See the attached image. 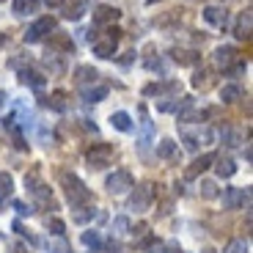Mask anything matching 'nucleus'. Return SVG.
<instances>
[{
  "mask_svg": "<svg viewBox=\"0 0 253 253\" xmlns=\"http://www.w3.org/2000/svg\"><path fill=\"white\" fill-rule=\"evenodd\" d=\"M50 44L58 47L61 52H72V50H75V42H72V39H66V36H50Z\"/></svg>",
  "mask_w": 253,
  "mask_h": 253,
  "instance_id": "cd10ccee",
  "label": "nucleus"
},
{
  "mask_svg": "<svg viewBox=\"0 0 253 253\" xmlns=\"http://www.w3.org/2000/svg\"><path fill=\"white\" fill-rule=\"evenodd\" d=\"M193 85H196V88H207V85H209V75H207V72H196V77H193Z\"/></svg>",
  "mask_w": 253,
  "mask_h": 253,
  "instance_id": "c9c22d12",
  "label": "nucleus"
},
{
  "mask_svg": "<svg viewBox=\"0 0 253 253\" xmlns=\"http://www.w3.org/2000/svg\"><path fill=\"white\" fill-rule=\"evenodd\" d=\"M240 207H251V193L240 187H228L223 193V209H240Z\"/></svg>",
  "mask_w": 253,
  "mask_h": 253,
  "instance_id": "39448f33",
  "label": "nucleus"
},
{
  "mask_svg": "<svg viewBox=\"0 0 253 253\" xmlns=\"http://www.w3.org/2000/svg\"><path fill=\"white\" fill-rule=\"evenodd\" d=\"M152 253H182V251H179L176 242H157V245L152 248Z\"/></svg>",
  "mask_w": 253,
  "mask_h": 253,
  "instance_id": "473e14b6",
  "label": "nucleus"
},
{
  "mask_svg": "<svg viewBox=\"0 0 253 253\" xmlns=\"http://www.w3.org/2000/svg\"><path fill=\"white\" fill-rule=\"evenodd\" d=\"M105 187H108V193H113V196H121V193H126V190L135 187L132 173L129 171H113L108 176V182H105Z\"/></svg>",
  "mask_w": 253,
  "mask_h": 253,
  "instance_id": "7ed1b4c3",
  "label": "nucleus"
},
{
  "mask_svg": "<svg viewBox=\"0 0 253 253\" xmlns=\"http://www.w3.org/2000/svg\"><path fill=\"white\" fill-rule=\"evenodd\" d=\"M11 193H14V179H11V173L0 171V204L8 201V198H11Z\"/></svg>",
  "mask_w": 253,
  "mask_h": 253,
  "instance_id": "6ab92c4d",
  "label": "nucleus"
},
{
  "mask_svg": "<svg viewBox=\"0 0 253 253\" xmlns=\"http://www.w3.org/2000/svg\"><path fill=\"white\" fill-rule=\"evenodd\" d=\"M173 61L182 63V66H190V63L198 61V52H193V50H173Z\"/></svg>",
  "mask_w": 253,
  "mask_h": 253,
  "instance_id": "b1692460",
  "label": "nucleus"
},
{
  "mask_svg": "<svg viewBox=\"0 0 253 253\" xmlns=\"http://www.w3.org/2000/svg\"><path fill=\"white\" fill-rule=\"evenodd\" d=\"M110 124H113L119 132H129V129H132V119H129V113H124V110L110 116Z\"/></svg>",
  "mask_w": 253,
  "mask_h": 253,
  "instance_id": "a211bd4d",
  "label": "nucleus"
},
{
  "mask_svg": "<svg viewBox=\"0 0 253 253\" xmlns=\"http://www.w3.org/2000/svg\"><path fill=\"white\" fill-rule=\"evenodd\" d=\"M146 66H149V69H152V72H160V75H163V72H165L163 61H146Z\"/></svg>",
  "mask_w": 253,
  "mask_h": 253,
  "instance_id": "ea45409f",
  "label": "nucleus"
},
{
  "mask_svg": "<svg viewBox=\"0 0 253 253\" xmlns=\"http://www.w3.org/2000/svg\"><path fill=\"white\" fill-rule=\"evenodd\" d=\"M237 36H240V39L251 36V8H248L245 14H240V22H237Z\"/></svg>",
  "mask_w": 253,
  "mask_h": 253,
  "instance_id": "393cba45",
  "label": "nucleus"
},
{
  "mask_svg": "<svg viewBox=\"0 0 253 253\" xmlns=\"http://www.w3.org/2000/svg\"><path fill=\"white\" fill-rule=\"evenodd\" d=\"M83 245L99 251V248H102V240H99V234H96V231H83Z\"/></svg>",
  "mask_w": 253,
  "mask_h": 253,
  "instance_id": "c85d7f7f",
  "label": "nucleus"
},
{
  "mask_svg": "<svg viewBox=\"0 0 253 253\" xmlns=\"http://www.w3.org/2000/svg\"><path fill=\"white\" fill-rule=\"evenodd\" d=\"M0 3H3V0H0Z\"/></svg>",
  "mask_w": 253,
  "mask_h": 253,
  "instance_id": "c03bdc74",
  "label": "nucleus"
},
{
  "mask_svg": "<svg viewBox=\"0 0 253 253\" xmlns=\"http://www.w3.org/2000/svg\"><path fill=\"white\" fill-rule=\"evenodd\" d=\"M91 47H94V55L96 58H113L116 50H119V39L113 36H94V42H91Z\"/></svg>",
  "mask_w": 253,
  "mask_h": 253,
  "instance_id": "0eeeda50",
  "label": "nucleus"
},
{
  "mask_svg": "<svg viewBox=\"0 0 253 253\" xmlns=\"http://www.w3.org/2000/svg\"><path fill=\"white\" fill-rule=\"evenodd\" d=\"M39 8H42L39 0H14V14L17 17H28V14L39 11Z\"/></svg>",
  "mask_w": 253,
  "mask_h": 253,
  "instance_id": "f3484780",
  "label": "nucleus"
},
{
  "mask_svg": "<svg viewBox=\"0 0 253 253\" xmlns=\"http://www.w3.org/2000/svg\"><path fill=\"white\" fill-rule=\"evenodd\" d=\"M234 61H237V47L223 44V47H217V50H215V63H217V66L228 69V66H231Z\"/></svg>",
  "mask_w": 253,
  "mask_h": 253,
  "instance_id": "6e6552de",
  "label": "nucleus"
},
{
  "mask_svg": "<svg viewBox=\"0 0 253 253\" xmlns=\"http://www.w3.org/2000/svg\"><path fill=\"white\" fill-rule=\"evenodd\" d=\"M52 31H55V19H52V17H42V19H36V22L25 31V42H28V44L42 42L44 33H52Z\"/></svg>",
  "mask_w": 253,
  "mask_h": 253,
  "instance_id": "20e7f679",
  "label": "nucleus"
},
{
  "mask_svg": "<svg viewBox=\"0 0 253 253\" xmlns=\"http://www.w3.org/2000/svg\"><path fill=\"white\" fill-rule=\"evenodd\" d=\"M215 160H217L215 154H201V157H198L196 163H193V168H187V179H196L198 173H204V171L209 168V165L215 163Z\"/></svg>",
  "mask_w": 253,
  "mask_h": 253,
  "instance_id": "9b49d317",
  "label": "nucleus"
},
{
  "mask_svg": "<svg viewBox=\"0 0 253 253\" xmlns=\"http://www.w3.org/2000/svg\"><path fill=\"white\" fill-rule=\"evenodd\" d=\"M240 96H242V88H240V85H223V88H220V99L226 102V105L237 102Z\"/></svg>",
  "mask_w": 253,
  "mask_h": 253,
  "instance_id": "5701e85b",
  "label": "nucleus"
},
{
  "mask_svg": "<svg viewBox=\"0 0 253 253\" xmlns=\"http://www.w3.org/2000/svg\"><path fill=\"white\" fill-rule=\"evenodd\" d=\"M110 157H113V146H94L85 152L88 168H105V165H110Z\"/></svg>",
  "mask_w": 253,
  "mask_h": 253,
  "instance_id": "423d86ee",
  "label": "nucleus"
},
{
  "mask_svg": "<svg viewBox=\"0 0 253 253\" xmlns=\"http://www.w3.org/2000/svg\"><path fill=\"white\" fill-rule=\"evenodd\" d=\"M201 196H204V198H215V196H217L215 182H201Z\"/></svg>",
  "mask_w": 253,
  "mask_h": 253,
  "instance_id": "e433bc0d",
  "label": "nucleus"
},
{
  "mask_svg": "<svg viewBox=\"0 0 253 253\" xmlns=\"http://www.w3.org/2000/svg\"><path fill=\"white\" fill-rule=\"evenodd\" d=\"M14 209H17L19 215H31V212H33V209L28 207V204H22V201H14Z\"/></svg>",
  "mask_w": 253,
  "mask_h": 253,
  "instance_id": "58836bf2",
  "label": "nucleus"
},
{
  "mask_svg": "<svg viewBox=\"0 0 253 253\" xmlns=\"http://www.w3.org/2000/svg\"><path fill=\"white\" fill-rule=\"evenodd\" d=\"M108 96V85H94V88H83V102H102Z\"/></svg>",
  "mask_w": 253,
  "mask_h": 253,
  "instance_id": "aec40b11",
  "label": "nucleus"
},
{
  "mask_svg": "<svg viewBox=\"0 0 253 253\" xmlns=\"http://www.w3.org/2000/svg\"><path fill=\"white\" fill-rule=\"evenodd\" d=\"M173 154H176V143H173L171 138H163V140L157 143V157H160V160H171Z\"/></svg>",
  "mask_w": 253,
  "mask_h": 253,
  "instance_id": "4be33fe9",
  "label": "nucleus"
},
{
  "mask_svg": "<svg viewBox=\"0 0 253 253\" xmlns=\"http://www.w3.org/2000/svg\"><path fill=\"white\" fill-rule=\"evenodd\" d=\"M19 80L25 83V85H31V88H42V85H44V75H39L36 69H22L19 72Z\"/></svg>",
  "mask_w": 253,
  "mask_h": 253,
  "instance_id": "2eb2a0df",
  "label": "nucleus"
},
{
  "mask_svg": "<svg viewBox=\"0 0 253 253\" xmlns=\"http://www.w3.org/2000/svg\"><path fill=\"white\" fill-rule=\"evenodd\" d=\"M182 143L187 152H198V140L193 138V132H182Z\"/></svg>",
  "mask_w": 253,
  "mask_h": 253,
  "instance_id": "72a5a7b5",
  "label": "nucleus"
},
{
  "mask_svg": "<svg viewBox=\"0 0 253 253\" xmlns=\"http://www.w3.org/2000/svg\"><path fill=\"white\" fill-rule=\"evenodd\" d=\"M245 72V63H237L234 69H228V77H237V75H242Z\"/></svg>",
  "mask_w": 253,
  "mask_h": 253,
  "instance_id": "a19ab883",
  "label": "nucleus"
},
{
  "mask_svg": "<svg viewBox=\"0 0 253 253\" xmlns=\"http://www.w3.org/2000/svg\"><path fill=\"white\" fill-rule=\"evenodd\" d=\"M6 44V33H0V47Z\"/></svg>",
  "mask_w": 253,
  "mask_h": 253,
  "instance_id": "79ce46f5",
  "label": "nucleus"
},
{
  "mask_svg": "<svg viewBox=\"0 0 253 253\" xmlns=\"http://www.w3.org/2000/svg\"><path fill=\"white\" fill-rule=\"evenodd\" d=\"M47 228H50L55 237H63V231H66V223H63L61 217H50V220H47Z\"/></svg>",
  "mask_w": 253,
  "mask_h": 253,
  "instance_id": "2f4dec72",
  "label": "nucleus"
},
{
  "mask_svg": "<svg viewBox=\"0 0 253 253\" xmlns=\"http://www.w3.org/2000/svg\"><path fill=\"white\" fill-rule=\"evenodd\" d=\"M94 217H96V209L88 207V204H85V207H77L75 212H72V220L75 223H88V220H94Z\"/></svg>",
  "mask_w": 253,
  "mask_h": 253,
  "instance_id": "412c9836",
  "label": "nucleus"
},
{
  "mask_svg": "<svg viewBox=\"0 0 253 253\" xmlns=\"http://www.w3.org/2000/svg\"><path fill=\"white\" fill-rule=\"evenodd\" d=\"M110 231H113V234H129V217H113V223H110Z\"/></svg>",
  "mask_w": 253,
  "mask_h": 253,
  "instance_id": "bb28decb",
  "label": "nucleus"
},
{
  "mask_svg": "<svg viewBox=\"0 0 253 253\" xmlns=\"http://www.w3.org/2000/svg\"><path fill=\"white\" fill-rule=\"evenodd\" d=\"M63 193H66V201H69L75 209L91 204V190L85 187L83 179L75 176V173H63Z\"/></svg>",
  "mask_w": 253,
  "mask_h": 253,
  "instance_id": "f257e3e1",
  "label": "nucleus"
},
{
  "mask_svg": "<svg viewBox=\"0 0 253 253\" xmlns=\"http://www.w3.org/2000/svg\"><path fill=\"white\" fill-rule=\"evenodd\" d=\"M223 253H251V248H248V242L245 240H231L226 245V251Z\"/></svg>",
  "mask_w": 253,
  "mask_h": 253,
  "instance_id": "c756f323",
  "label": "nucleus"
},
{
  "mask_svg": "<svg viewBox=\"0 0 253 253\" xmlns=\"http://www.w3.org/2000/svg\"><path fill=\"white\" fill-rule=\"evenodd\" d=\"M193 138H196L198 143H212V140H215V132H212L209 126H201V129H196V132H193Z\"/></svg>",
  "mask_w": 253,
  "mask_h": 253,
  "instance_id": "7c9ffc66",
  "label": "nucleus"
},
{
  "mask_svg": "<svg viewBox=\"0 0 253 253\" xmlns=\"http://www.w3.org/2000/svg\"><path fill=\"white\" fill-rule=\"evenodd\" d=\"M14 231H17V234H22V237H25L28 242H31V245H39V240H36V237L31 234V231H28V228H22V223H19V220L14 223Z\"/></svg>",
  "mask_w": 253,
  "mask_h": 253,
  "instance_id": "f704fd0d",
  "label": "nucleus"
},
{
  "mask_svg": "<svg viewBox=\"0 0 253 253\" xmlns=\"http://www.w3.org/2000/svg\"><path fill=\"white\" fill-rule=\"evenodd\" d=\"M50 251H52V253H69V245H66L63 240H58V242H52Z\"/></svg>",
  "mask_w": 253,
  "mask_h": 253,
  "instance_id": "4c0bfd02",
  "label": "nucleus"
},
{
  "mask_svg": "<svg viewBox=\"0 0 253 253\" xmlns=\"http://www.w3.org/2000/svg\"><path fill=\"white\" fill-rule=\"evenodd\" d=\"M152 201H154V187L152 184H138V187L132 190V196H129V209L146 212V209L152 207Z\"/></svg>",
  "mask_w": 253,
  "mask_h": 253,
  "instance_id": "f03ea898",
  "label": "nucleus"
},
{
  "mask_svg": "<svg viewBox=\"0 0 253 253\" xmlns=\"http://www.w3.org/2000/svg\"><path fill=\"white\" fill-rule=\"evenodd\" d=\"M6 99H8V96L3 94V91H0V105H3V102H6Z\"/></svg>",
  "mask_w": 253,
  "mask_h": 253,
  "instance_id": "37998d69",
  "label": "nucleus"
},
{
  "mask_svg": "<svg viewBox=\"0 0 253 253\" xmlns=\"http://www.w3.org/2000/svg\"><path fill=\"white\" fill-rule=\"evenodd\" d=\"M204 19H207L209 25H226V8L207 6V8H204Z\"/></svg>",
  "mask_w": 253,
  "mask_h": 253,
  "instance_id": "4468645a",
  "label": "nucleus"
},
{
  "mask_svg": "<svg viewBox=\"0 0 253 253\" xmlns=\"http://www.w3.org/2000/svg\"><path fill=\"white\" fill-rule=\"evenodd\" d=\"M121 17V11L119 8H113V6H99L94 11V22L96 25H108V22H116V19Z\"/></svg>",
  "mask_w": 253,
  "mask_h": 253,
  "instance_id": "9d476101",
  "label": "nucleus"
},
{
  "mask_svg": "<svg viewBox=\"0 0 253 253\" xmlns=\"http://www.w3.org/2000/svg\"><path fill=\"white\" fill-rule=\"evenodd\" d=\"M96 77H99V72H96L94 66H85V63H83V66H77V69H75V83H77V85H88V83L94 85Z\"/></svg>",
  "mask_w": 253,
  "mask_h": 253,
  "instance_id": "1a4fd4ad",
  "label": "nucleus"
},
{
  "mask_svg": "<svg viewBox=\"0 0 253 253\" xmlns=\"http://www.w3.org/2000/svg\"><path fill=\"white\" fill-rule=\"evenodd\" d=\"M215 171H217V176H220V179H231L237 173V165H234V160L220 157V160H215Z\"/></svg>",
  "mask_w": 253,
  "mask_h": 253,
  "instance_id": "dca6fc26",
  "label": "nucleus"
},
{
  "mask_svg": "<svg viewBox=\"0 0 253 253\" xmlns=\"http://www.w3.org/2000/svg\"><path fill=\"white\" fill-rule=\"evenodd\" d=\"M201 119H204V113L196 110L193 105H187V108L179 110V121H182V124H187V121H201Z\"/></svg>",
  "mask_w": 253,
  "mask_h": 253,
  "instance_id": "a878e982",
  "label": "nucleus"
},
{
  "mask_svg": "<svg viewBox=\"0 0 253 253\" xmlns=\"http://www.w3.org/2000/svg\"><path fill=\"white\" fill-rule=\"evenodd\" d=\"M220 140H223V146H228V149H237V146L242 143V132H240V129H234V126H223V129H220Z\"/></svg>",
  "mask_w": 253,
  "mask_h": 253,
  "instance_id": "ddd939ff",
  "label": "nucleus"
},
{
  "mask_svg": "<svg viewBox=\"0 0 253 253\" xmlns=\"http://www.w3.org/2000/svg\"><path fill=\"white\" fill-rule=\"evenodd\" d=\"M85 8H88V0H75V3H66L61 14L66 19H80L83 14H85Z\"/></svg>",
  "mask_w": 253,
  "mask_h": 253,
  "instance_id": "f8f14e48",
  "label": "nucleus"
}]
</instances>
